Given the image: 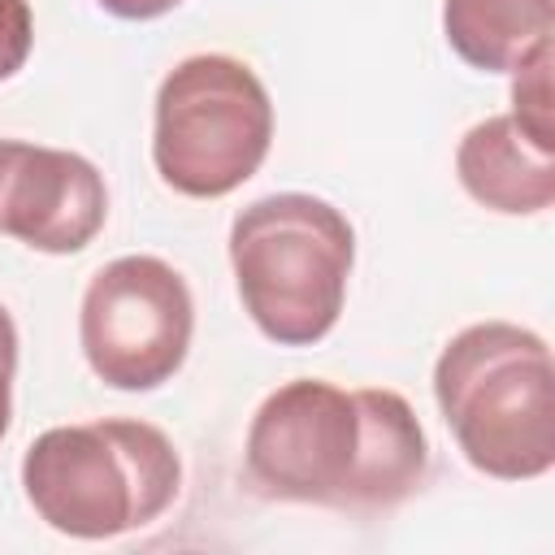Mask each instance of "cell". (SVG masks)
<instances>
[{
	"label": "cell",
	"instance_id": "obj_10",
	"mask_svg": "<svg viewBox=\"0 0 555 555\" xmlns=\"http://www.w3.org/2000/svg\"><path fill=\"white\" fill-rule=\"evenodd\" d=\"M551 61L555 48L533 52L525 65H516L512 74V117L516 126L538 143L555 152V121H551Z\"/></svg>",
	"mask_w": 555,
	"mask_h": 555
},
{
	"label": "cell",
	"instance_id": "obj_6",
	"mask_svg": "<svg viewBox=\"0 0 555 555\" xmlns=\"http://www.w3.org/2000/svg\"><path fill=\"white\" fill-rule=\"evenodd\" d=\"M191 291L160 256H117L82 291V356L113 390L165 386L191 351Z\"/></svg>",
	"mask_w": 555,
	"mask_h": 555
},
{
	"label": "cell",
	"instance_id": "obj_12",
	"mask_svg": "<svg viewBox=\"0 0 555 555\" xmlns=\"http://www.w3.org/2000/svg\"><path fill=\"white\" fill-rule=\"evenodd\" d=\"M13 373H17V325H13L9 308L0 304V442H4L9 416H13Z\"/></svg>",
	"mask_w": 555,
	"mask_h": 555
},
{
	"label": "cell",
	"instance_id": "obj_1",
	"mask_svg": "<svg viewBox=\"0 0 555 555\" xmlns=\"http://www.w3.org/2000/svg\"><path fill=\"white\" fill-rule=\"evenodd\" d=\"M243 468L264 499L390 512L421 490L429 442L399 390H343L321 377H299L256 408Z\"/></svg>",
	"mask_w": 555,
	"mask_h": 555
},
{
	"label": "cell",
	"instance_id": "obj_4",
	"mask_svg": "<svg viewBox=\"0 0 555 555\" xmlns=\"http://www.w3.org/2000/svg\"><path fill=\"white\" fill-rule=\"evenodd\" d=\"M230 264L256 330L282 347H312L338 325L356 230L317 195H264L234 217Z\"/></svg>",
	"mask_w": 555,
	"mask_h": 555
},
{
	"label": "cell",
	"instance_id": "obj_8",
	"mask_svg": "<svg viewBox=\"0 0 555 555\" xmlns=\"http://www.w3.org/2000/svg\"><path fill=\"white\" fill-rule=\"evenodd\" d=\"M460 186L490 212L529 217L555 204V152L538 147L512 113L477 121L455 147Z\"/></svg>",
	"mask_w": 555,
	"mask_h": 555
},
{
	"label": "cell",
	"instance_id": "obj_3",
	"mask_svg": "<svg viewBox=\"0 0 555 555\" xmlns=\"http://www.w3.org/2000/svg\"><path fill=\"white\" fill-rule=\"evenodd\" d=\"M178 486L173 442L156 425L126 416L43 429L22 455V490L39 520L82 542L160 520Z\"/></svg>",
	"mask_w": 555,
	"mask_h": 555
},
{
	"label": "cell",
	"instance_id": "obj_7",
	"mask_svg": "<svg viewBox=\"0 0 555 555\" xmlns=\"http://www.w3.org/2000/svg\"><path fill=\"white\" fill-rule=\"evenodd\" d=\"M108 217L104 173L65 147L0 139V234L48 251H82Z\"/></svg>",
	"mask_w": 555,
	"mask_h": 555
},
{
	"label": "cell",
	"instance_id": "obj_9",
	"mask_svg": "<svg viewBox=\"0 0 555 555\" xmlns=\"http://www.w3.org/2000/svg\"><path fill=\"white\" fill-rule=\"evenodd\" d=\"M442 30L464 65L512 74L551 48L555 0H442Z\"/></svg>",
	"mask_w": 555,
	"mask_h": 555
},
{
	"label": "cell",
	"instance_id": "obj_11",
	"mask_svg": "<svg viewBox=\"0 0 555 555\" xmlns=\"http://www.w3.org/2000/svg\"><path fill=\"white\" fill-rule=\"evenodd\" d=\"M30 43H35L30 0H0V82L26 65Z\"/></svg>",
	"mask_w": 555,
	"mask_h": 555
},
{
	"label": "cell",
	"instance_id": "obj_2",
	"mask_svg": "<svg viewBox=\"0 0 555 555\" xmlns=\"http://www.w3.org/2000/svg\"><path fill=\"white\" fill-rule=\"evenodd\" d=\"M438 412L464 460L499 481L555 464V373L542 334L512 321L460 330L434 364Z\"/></svg>",
	"mask_w": 555,
	"mask_h": 555
},
{
	"label": "cell",
	"instance_id": "obj_13",
	"mask_svg": "<svg viewBox=\"0 0 555 555\" xmlns=\"http://www.w3.org/2000/svg\"><path fill=\"white\" fill-rule=\"evenodd\" d=\"M173 4H182V0H100V9H108L113 17H126V22L160 17V13H169Z\"/></svg>",
	"mask_w": 555,
	"mask_h": 555
},
{
	"label": "cell",
	"instance_id": "obj_5",
	"mask_svg": "<svg viewBox=\"0 0 555 555\" xmlns=\"http://www.w3.org/2000/svg\"><path fill=\"white\" fill-rule=\"evenodd\" d=\"M269 143L273 104L247 61L199 52L165 74L152 130V160L165 186L191 199H221L264 165Z\"/></svg>",
	"mask_w": 555,
	"mask_h": 555
}]
</instances>
